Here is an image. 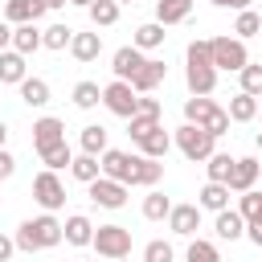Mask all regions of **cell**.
Masks as SVG:
<instances>
[{
    "label": "cell",
    "instance_id": "6da1fadb",
    "mask_svg": "<svg viewBox=\"0 0 262 262\" xmlns=\"http://www.w3.org/2000/svg\"><path fill=\"white\" fill-rule=\"evenodd\" d=\"M57 242H66V229L53 213H41V217H29V221L16 225V250H25V254L53 250Z\"/></svg>",
    "mask_w": 262,
    "mask_h": 262
},
{
    "label": "cell",
    "instance_id": "7a4b0ae2",
    "mask_svg": "<svg viewBox=\"0 0 262 262\" xmlns=\"http://www.w3.org/2000/svg\"><path fill=\"white\" fill-rule=\"evenodd\" d=\"M184 123H196V127H205L209 135H217V139H221V135L229 131V123H233V119H229V111H225V106H217L209 94H192V98H184Z\"/></svg>",
    "mask_w": 262,
    "mask_h": 262
},
{
    "label": "cell",
    "instance_id": "3957f363",
    "mask_svg": "<svg viewBox=\"0 0 262 262\" xmlns=\"http://www.w3.org/2000/svg\"><path fill=\"white\" fill-rule=\"evenodd\" d=\"M172 143L180 147V156H184V160L205 164V160L213 156V147H217V135H209V131H205V127H196V123H184V127H176V131H172Z\"/></svg>",
    "mask_w": 262,
    "mask_h": 262
},
{
    "label": "cell",
    "instance_id": "277c9868",
    "mask_svg": "<svg viewBox=\"0 0 262 262\" xmlns=\"http://www.w3.org/2000/svg\"><path fill=\"white\" fill-rule=\"evenodd\" d=\"M94 254L115 262V258H131V229L127 225H98L94 229Z\"/></svg>",
    "mask_w": 262,
    "mask_h": 262
},
{
    "label": "cell",
    "instance_id": "5b68a950",
    "mask_svg": "<svg viewBox=\"0 0 262 262\" xmlns=\"http://www.w3.org/2000/svg\"><path fill=\"white\" fill-rule=\"evenodd\" d=\"M213 45V66L217 70H229V74H242L250 53H246V41L242 37H209Z\"/></svg>",
    "mask_w": 262,
    "mask_h": 262
},
{
    "label": "cell",
    "instance_id": "8992f818",
    "mask_svg": "<svg viewBox=\"0 0 262 262\" xmlns=\"http://www.w3.org/2000/svg\"><path fill=\"white\" fill-rule=\"evenodd\" d=\"M102 106H106L111 115H119V119H131V115L139 111V94H135L131 82L115 78L111 86H102Z\"/></svg>",
    "mask_w": 262,
    "mask_h": 262
},
{
    "label": "cell",
    "instance_id": "52a82bcc",
    "mask_svg": "<svg viewBox=\"0 0 262 262\" xmlns=\"http://www.w3.org/2000/svg\"><path fill=\"white\" fill-rule=\"evenodd\" d=\"M33 201H37L45 213H57V209L66 205V184L57 180V172H53V168H45V172H37V176H33Z\"/></svg>",
    "mask_w": 262,
    "mask_h": 262
},
{
    "label": "cell",
    "instance_id": "ba28073f",
    "mask_svg": "<svg viewBox=\"0 0 262 262\" xmlns=\"http://www.w3.org/2000/svg\"><path fill=\"white\" fill-rule=\"evenodd\" d=\"M86 192H90V201H94L98 209H123V205H127V184H123V180H111V176L90 180Z\"/></svg>",
    "mask_w": 262,
    "mask_h": 262
},
{
    "label": "cell",
    "instance_id": "9c48e42d",
    "mask_svg": "<svg viewBox=\"0 0 262 262\" xmlns=\"http://www.w3.org/2000/svg\"><path fill=\"white\" fill-rule=\"evenodd\" d=\"M57 143H66V123L53 119V115H41L33 123V147H37V156L49 151V147H57Z\"/></svg>",
    "mask_w": 262,
    "mask_h": 262
},
{
    "label": "cell",
    "instance_id": "30bf717a",
    "mask_svg": "<svg viewBox=\"0 0 262 262\" xmlns=\"http://www.w3.org/2000/svg\"><path fill=\"white\" fill-rule=\"evenodd\" d=\"M102 176H111V180H123V184H131V176H135V156L131 151H119V147H106L102 156Z\"/></svg>",
    "mask_w": 262,
    "mask_h": 262
},
{
    "label": "cell",
    "instance_id": "8fae6325",
    "mask_svg": "<svg viewBox=\"0 0 262 262\" xmlns=\"http://www.w3.org/2000/svg\"><path fill=\"white\" fill-rule=\"evenodd\" d=\"M168 229H172L176 237H192V233L201 229V205H172Z\"/></svg>",
    "mask_w": 262,
    "mask_h": 262
},
{
    "label": "cell",
    "instance_id": "7c38bea8",
    "mask_svg": "<svg viewBox=\"0 0 262 262\" xmlns=\"http://www.w3.org/2000/svg\"><path fill=\"white\" fill-rule=\"evenodd\" d=\"M143 61H147V57H143V49H139V45H123V49H115L111 70H115V78L131 82V78L139 74V66H143Z\"/></svg>",
    "mask_w": 262,
    "mask_h": 262
},
{
    "label": "cell",
    "instance_id": "4fadbf2b",
    "mask_svg": "<svg viewBox=\"0 0 262 262\" xmlns=\"http://www.w3.org/2000/svg\"><path fill=\"white\" fill-rule=\"evenodd\" d=\"M258 172H262V164H258L254 156L233 160V172H229V192H250V188H254V180H258Z\"/></svg>",
    "mask_w": 262,
    "mask_h": 262
},
{
    "label": "cell",
    "instance_id": "5bb4252c",
    "mask_svg": "<svg viewBox=\"0 0 262 262\" xmlns=\"http://www.w3.org/2000/svg\"><path fill=\"white\" fill-rule=\"evenodd\" d=\"M49 8H45V0H8L4 4V20L8 25H29V20H41Z\"/></svg>",
    "mask_w": 262,
    "mask_h": 262
},
{
    "label": "cell",
    "instance_id": "9a60e30c",
    "mask_svg": "<svg viewBox=\"0 0 262 262\" xmlns=\"http://www.w3.org/2000/svg\"><path fill=\"white\" fill-rule=\"evenodd\" d=\"M164 78H168V66H164V61H156V57H147V61L139 66V74L131 78V86H135V94H151Z\"/></svg>",
    "mask_w": 262,
    "mask_h": 262
},
{
    "label": "cell",
    "instance_id": "2e32d148",
    "mask_svg": "<svg viewBox=\"0 0 262 262\" xmlns=\"http://www.w3.org/2000/svg\"><path fill=\"white\" fill-rule=\"evenodd\" d=\"M184 82L192 94H213L217 90V66H184Z\"/></svg>",
    "mask_w": 262,
    "mask_h": 262
},
{
    "label": "cell",
    "instance_id": "e0dca14e",
    "mask_svg": "<svg viewBox=\"0 0 262 262\" xmlns=\"http://www.w3.org/2000/svg\"><path fill=\"white\" fill-rule=\"evenodd\" d=\"M160 176H164V164L151 160V156H143V151H135V176H131V184H139V188H156Z\"/></svg>",
    "mask_w": 262,
    "mask_h": 262
},
{
    "label": "cell",
    "instance_id": "ac0fdd59",
    "mask_svg": "<svg viewBox=\"0 0 262 262\" xmlns=\"http://www.w3.org/2000/svg\"><path fill=\"white\" fill-rule=\"evenodd\" d=\"M29 74H25V53L16 49H4L0 53V86H20Z\"/></svg>",
    "mask_w": 262,
    "mask_h": 262
},
{
    "label": "cell",
    "instance_id": "d6986e66",
    "mask_svg": "<svg viewBox=\"0 0 262 262\" xmlns=\"http://www.w3.org/2000/svg\"><path fill=\"white\" fill-rule=\"evenodd\" d=\"M196 205H201V209H209V213H221V209H229V184L205 180V188L196 192Z\"/></svg>",
    "mask_w": 262,
    "mask_h": 262
},
{
    "label": "cell",
    "instance_id": "ffe728a7",
    "mask_svg": "<svg viewBox=\"0 0 262 262\" xmlns=\"http://www.w3.org/2000/svg\"><path fill=\"white\" fill-rule=\"evenodd\" d=\"M213 229H217V237H221V242H237V237L246 233V217H242L237 209H221V213H217V221H213Z\"/></svg>",
    "mask_w": 262,
    "mask_h": 262
},
{
    "label": "cell",
    "instance_id": "44dd1931",
    "mask_svg": "<svg viewBox=\"0 0 262 262\" xmlns=\"http://www.w3.org/2000/svg\"><path fill=\"white\" fill-rule=\"evenodd\" d=\"M61 229H66V242H70V246H90V242H94V225H90L86 213H70Z\"/></svg>",
    "mask_w": 262,
    "mask_h": 262
},
{
    "label": "cell",
    "instance_id": "7402d4cb",
    "mask_svg": "<svg viewBox=\"0 0 262 262\" xmlns=\"http://www.w3.org/2000/svg\"><path fill=\"white\" fill-rule=\"evenodd\" d=\"M12 49L25 53V57L41 49V29H37V20H29V25H12Z\"/></svg>",
    "mask_w": 262,
    "mask_h": 262
},
{
    "label": "cell",
    "instance_id": "603a6c76",
    "mask_svg": "<svg viewBox=\"0 0 262 262\" xmlns=\"http://www.w3.org/2000/svg\"><path fill=\"white\" fill-rule=\"evenodd\" d=\"M70 53H74V61H94V57L102 53V37H98V33H74Z\"/></svg>",
    "mask_w": 262,
    "mask_h": 262
},
{
    "label": "cell",
    "instance_id": "cb8c5ba5",
    "mask_svg": "<svg viewBox=\"0 0 262 262\" xmlns=\"http://www.w3.org/2000/svg\"><path fill=\"white\" fill-rule=\"evenodd\" d=\"M188 12H192V0H156L160 25H180V20H188Z\"/></svg>",
    "mask_w": 262,
    "mask_h": 262
},
{
    "label": "cell",
    "instance_id": "d4e9b609",
    "mask_svg": "<svg viewBox=\"0 0 262 262\" xmlns=\"http://www.w3.org/2000/svg\"><path fill=\"white\" fill-rule=\"evenodd\" d=\"M229 119H233V123H250V119H258V98L246 94V90H237V94L229 98Z\"/></svg>",
    "mask_w": 262,
    "mask_h": 262
},
{
    "label": "cell",
    "instance_id": "484cf974",
    "mask_svg": "<svg viewBox=\"0 0 262 262\" xmlns=\"http://www.w3.org/2000/svg\"><path fill=\"white\" fill-rule=\"evenodd\" d=\"M70 176H74V180H82V184H90V180H98V176H102V160L82 151V156H74V164H70Z\"/></svg>",
    "mask_w": 262,
    "mask_h": 262
},
{
    "label": "cell",
    "instance_id": "4316f807",
    "mask_svg": "<svg viewBox=\"0 0 262 262\" xmlns=\"http://www.w3.org/2000/svg\"><path fill=\"white\" fill-rule=\"evenodd\" d=\"M119 8H123L119 0H94L86 12H90V25H94V29H111V25L119 20Z\"/></svg>",
    "mask_w": 262,
    "mask_h": 262
},
{
    "label": "cell",
    "instance_id": "83f0119b",
    "mask_svg": "<svg viewBox=\"0 0 262 262\" xmlns=\"http://www.w3.org/2000/svg\"><path fill=\"white\" fill-rule=\"evenodd\" d=\"M20 102L25 106H45L49 102V82L45 78H25L20 82Z\"/></svg>",
    "mask_w": 262,
    "mask_h": 262
},
{
    "label": "cell",
    "instance_id": "f1b7e54d",
    "mask_svg": "<svg viewBox=\"0 0 262 262\" xmlns=\"http://www.w3.org/2000/svg\"><path fill=\"white\" fill-rule=\"evenodd\" d=\"M156 127H160V115H147V111H135V115L127 119V135H131V143L147 139V135H151Z\"/></svg>",
    "mask_w": 262,
    "mask_h": 262
},
{
    "label": "cell",
    "instance_id": "f546056e",
    "mask_svg": "<svg viewBox=\"0 0 262 262\" xmlns=\"http://www.w3.org/2000/svg\"><path fill=\"white\" fill-rule=\"evenodd\" d=\"M168 147H172V135L164 131V123H160L147 139H139V151H143V156H151V160H164V156H168Z\"/></svg>",
    "mask_w": 262,
    "mask_h": 262
},
{
    "label": "cell",
    "instance_id": "4dcf8cb0",
    "mask_svg": "<svg viewBox=\"0 0 262 262\" xmlns=\"http://www.w3.org/2000/svg\"><path fill=\"white\" fill-rule=\"evenodd\" d=\"M233 160H237V156H229V151H213V156L205 160V172H209V180H217V184H229Z\"/></svg>",
    "mask_w": 262,
    "mask_h": 262
},
{
    "label": "cell",
    "instance_id": "1f68e13d",
    "mask_svg": "<svg viewBox=\"0 0 262 262\" xmlns=\"http://www.w3.org/2000/svg\"><path fill=\"white\" fill-rule=\"evenodd\" d=\"M70 41H74V29L70 25H49V29H41V49H70Z\"/></svg>",
    "mask_w": 262,
    "mask_h": 262
},
{
    "label": "cell",
    "instance_id": "d6a6232c",
    "mask_svg": "<svg viewBox=\"0 0 262 262\" xmlns=\"http://www.w3.org/2000/svg\"><path fill=\"white\" fill-rule=\"evenodd\" d=\"M164 37H168V33H164V25H160V20H147V25H139V29H135V41H131V45H139V49H160V45H164Z\"/></svg>",
    "mask_w": 262,
    "mask_h": 262
},
{
    "label": "cell",
    "instance_id": "836d02e7",
    "mask_svg": "<svg viewBox=\"0 0 262 262\" xmlns=\"http://www.w3.org/2000/svg\"><path fill=\"white\" fill-rule=\"evenodd\" d=\"M168 213H172V201H168L160 188H151V192L143 196V217H147V221H164Z\"/></svg>",
    "mask_w": 262,
    "mask_h": 262
},
{
    "label": "cell",
    "instance_id": "e575fe53",
    "mask_svg": "<svg viewBox=\"0 0 262 262\" xmlns=\"http://www.w3.org/2000/svg\"><path fill=\"white\" fill-rule=\"evenodd\" d=\"M258 33H262V16H258V12H250V8H242V12H237V20H233V37L250 41V37H258Z\"/></svg>",
    "mask_w": 262,
    "mask_h": 262
},
{
    "label": "cell",
    "instance_id": "d590c367",
    "mask_svg": "<svg viewBox=\"0 0 262 262\" xmlns=\"http://www.w3.org/2000/svg\"><path fill=\"white\" fill-rule=\"evenodd\" d=\"M98 102H102L98 82H78V86H74V106H78V111H94Z\"/></svg>",
    "mask_w": 262,
    "mask_h": 262
},
{
    "label": "cell",
    "instance_id": "8d00e7d4",
    "mask_svg": "<svg viewBox=\"0 0 262 262\" xmlns=\"http://www.w3.org/2000/svg\"><path fill=\"white\" fill-rule=\"evenodd\" d=\"M82 151L86 156H102L106 151V127H98V123L82 127Z\"/></svg>",
    "mask_w": 262,
    "mask_h": 262
},
{
    "label": "cell",
    "instance_id": "74e56055",
    "mask_svg": "<svg viewBox=\"0 0 262 262\" xmlns=\"http://www.w3.org/2000/svg\"><path fill=\"white\" fill-rule=\"evenodd\" d=\"M184 66H213V45H209L205 37L188 41V49H184Z\"/></svg>",
    "mask_w": 262,
    "mask_h": 262
},
{
    "label": "cell",
    "instance_id": "f35d334b",
    "mask_svg": "<svg viewBox=\"0 0 262 262\" xmlns=\"http://www.w3.org/2000/svg\"><path fill=\"white\" fill-rule=\"evenodd\" d=\"M184 258H188V262H221V250H217L213 242H205V237H192Z\"/></svg>",
    "mask_w": 262,
    "mask_h": 262
},
{
    "label": "cell",
    "instance_id": "ab89813d",
    "mask_svg": "<svg viewBox=\"0 0 262 262\" xmlns=\"http://www.w3.org/2000/svg\"><path fill=\"white\" fill-rule=\"evenodd\" d=\"M41 160H45V168L61 172V168H70V164H74V151H70V143H57V147L41 151Z\"/></svg>",
    "mask_w": 262,
    "mask_h": 262
},
{
    "label": "cell",
    "instance_id": "60d3db41",
    "mask_svg": "<svg viewBox=\"0 0 262 262\" xmlns=\"http://www.w3.org/2000/svg\"><path fill=\"white\" fill-rule=\"evenodd\" d=\"M143 262H176V250H172V242H147L143 246Z\"/></svg>",
    "mask_w": 262,
    "mask_h": 262
},
{
    "label": "cell",
    "instance_id": "b9f144b4",
    "mask_svg": "<svg viewBox=\"0 0 262 262\" xmlns=\"http://www.w3.org/2000/svg\"><path fill=\"white\" fill-rule=\"evenodd\" d=\"M237 213H242L246 221H258V217H262V192H254V188H250V192H242Z\"/></svg>",
    "mask_w": 262,
    "mask_h": 262
},
{
    "label": "cell",
    "instance_id": "7bdbcfd3",
    "mask_svg": "<svg viewBox=\"0 0 262 262\" xmlns=\"http://www.w3.org/2000/svg\"><path fill=\"white\" fill-rule=\"evenodd\" d=\"M242 90L246 94H262V66H254V61H246V70H242Z\"/></svg>",
    "mask_w": 262,
    "mask_h": 262
},
{
    "label": "cell",
    "instance_id": "ee69618b",
    "mask_svg": "<svg viewBox=\"0 0 262 262\" xmlns=\"http://www.w3.org/2000/svg\"><path fill=\"white\" fill-rule=\"evenodd\" d=\"M12 172H16V156H12L8 147H0V180H8Z\"/></svg>",
    "mask_w": 262,
    "mask_h": 262
},
{
    "label": "cell",
    "instance_id": "f6af8a7d",
    "mask_svg": "<svg viewBox=\"0 0 262 262\" xmlns=\"http://www.w3.org/2000/svg\"><path fill=\"white\" fill-rule=\"evenodd\" d=\"M16 254V237H8V233H0V262H8Z\"/></svg>",
    "mask_w": 262,
    "mask_h": 262
},
{
    "label": "cell",
    "instance_id": "bcb514c9",
    "mask_svg": "<svg viewBox=\"0 0 262 262\" xmlns=\"http://www.w3.org/2000/svg\"><path fill=\"white\" fill-rule=\"evenodd\" d=\"M246 237H250V242L262 250V217H258V221H246Z\"/></svg>",
    "mask_w": 262,
    "mask_h": 262
},
{
    "label": "cell",
    "instance_id": "7dc6e473",
    "mask_svg": "<svg viewBox=\"0 0 262 262\" xmlns=\"http://www.w3.org/2000/svg\"><path fill=\"white\" fill-rule=\"evenodd\" d=\"M4 49H12V25L8 20H0V53Z\"/></svg>",
    "mask_w": 262,
    "mask_h": 262
},
{
    "label": "cell",
    "instance_id": "c3c4849f",
    "mask_svg": "<svg viewBox=\"0 0 262 262\" xmlns=\"http://www.w3.org/2000/svg\"><path fill=\"white\" fill-rule=\"evenodd\" d=\"M4 143H8V123L0 119V147H4Z\"/></svg>",
    "mask_w": 262,
    "mask_h": 262
},
{
    "label": "cell",
    "instance_id": "681fc988",
    "mask_svg": "<svg viewBox=\"0 0 262 262\" xmlns=\"http://www.w3.org/2000/svg\"><path fill=\"white\" fill-rule=\"evenodd\" d=\"M70 0H45V8H66Z\"/></svg>",
    "mask_w": 262,
    "mask_h": 262
},
{
    "label": "cell",
    "instance_id": "f907efd6",
    "mask_svg": "<svg viewBox=\"0 0 262 262\" xmlns=\"http://www.w3.org/2000/svg\"><path fill=\"white\" fill-rule=\"evenodd\" d=\"M229 8H237V12H242V8H250V0H229Z\"/></svg>",
    "mask_w": 262,
    "mask_h": 262
},
{
    "label": "cell",
    "instance_id": "816d5d0a",
    "mask_svg": "<svg viewBox=\"0 0 262 262\" xmlns=\"http://www.w3.org/2000/svg\"><path fill=\"white\" fill-rule=\"evenodd\" d=\"M209 4H213V8H229V0H209Z\"/></svg>",
    "mask_w": 262,
    "mask_h": 262
},
{
    "label": "cell",
    "instance_id": "f5cc1de1",
    "mask_svg": "<svg viewBox=\"0 0 262 262\" xmlns=\"http://www.w3.org/2000/svg\"><path fill=\"white\" fill-rule=\"evenodd\" d=\"M70 4H78V8H90V4H94V0H70Z\"/></svg>",
    "mask_w": 262,
    "mask_h": 262
},
{
    "label": "cell",
    "instance_id": "db71d44e",
    "mask_svg": "<svg viewBox=\"0 0 262 262\" xmlns=\"http://www.w3.org/2000/svg\"><path fill=\"white\" fill-rule=\"evenodd\" d=\"M119 4H135V0H119Z\"/></svg>",
    "mask_w": 262,
    "mask_h": 262
},
{
    "label": "cell",
    "instance_id": "11a10c76",
    "mask_svg": "<svg viewBox=\"0 0 262 262\" xmlns=\"http://www.w3.org/2000/svg\"><path fill=\"white\" fill-rule=\"evenodd\" d=\"M115 262H127V258H115Z\"/></svg>",
    "mask_w": 262,
    "mask_h": 262
}]
</instances>
